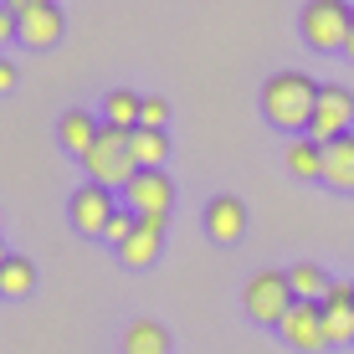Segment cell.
I'll return each instance as SVG.
<instances>
[{"label":"cell","mask_w":354,"mask_h":354,"mask_svg":"<svg viewBox=\"0 0 354 354\" xmlns=\"http://www.w3.org/2000/svg\"><path fill=\"white\" fill-rule=\"evenodd\" d=\"M288 288H292V298L298 303H324V292H328V277H324V267L319 262H292L288 267Z\"/></svg>","instance_id":"obj_16"},{"label":"cell","mask_w":354,"mask_h":354,"mask_svg":"<svg viewBox=\"0 0 354 354\" xmlns=\"http://www.w3.org/2000/svg\"><path fill=\"white\" fill-rule=\"evenodd\" d=\"M139 113H144V93H133V88L103 93V124H113V129H139Z\"/></svg>","instance_id":"obj_15"},{"label":"cell","mask_w":354,"mask_h":354,"mask_svg":"<svg viewBox=\"0 0 354 354\" xmlns=\"http://www.w3.org/2000/svg\"><path fill=\"white\" fill-rule=\"evenodd\" d=\"M6 257H10V252H6V247H0V262H6Z\"/></svg>","instance_id":"obj_27"},{"label":"cell","mask_w":354,"mask_h":354,"mask_svg":"<svg viewBox=\"0 0 354 354\" xmlns=\"http://www.w3.org/2000/svg\"><path fill=\"white\" fill-rule=\"evenodd\" d=\"M10 88H16V62L0 57V93H10Z\"/></svg>","instance_id":"obj_24"},{"label":"cell","mask_w":354,"mask_h":354,"mask_svg":"<svg viewBox=\"0 0 354 354\" xmlns=\"http://www.w3.org/2000/svg\"><path fill=\"white\" fill-rule=\"evenodd\" d=\"M283 165H288L298 180H324V144H313L308 133H298V139L283 149Z\"/></svg>","instance_id":"obj_14"},{"label":"cell","mask_w":354,"mask_h":354,"mask_svg":"<svg viewBox=\"0 0 354 354\" xmlns=\"http://www.w3.org/2000/svg\"><path fill=\"white\" fill-rule=\"evenodd\" d=\"M241 231H247V205H241L236 195H216V201L205 205V236H211L216 247H236Z\"/></svg>","instance_id":"obj_10"},{"label":"cell","mask_w":354,"mask_h":354,"mask_svg":"<svg viewBox=\"0 0 354 354\" xmlns=\"http://www.w3.org/2000/svg\"><path fill=\"white\" fill-rule=\"evenodd\" d=\"M124 354H169V334L154 319H133L124 328Z\"/></svg>","instance_id":"obj_17"},{"label":"cell","mask_w":354,"mask_h":354,"mask_svg":"<svg viewBox=\"0 0 354 354\" xmlns=\"http://www.w3.org/2000/svg\"><path fill=\"white\" fill-rule=\"evenodd\" d=\"M113 211H118V201H113V190H103V185H77L72 190V201H67V216H72V226L82 231V236H97L103 241V231L108 221H113Z\"/></svg>","instance_id":"obj_6"},{"label":"cell","mask_w":354,"mask_h":354,"mask_svg":"<svg viewBox=\"0 0 354 354\" xmlns=\"http://www.w3.org/2000/svg\"><path fill=\"white\" fill-rule=\"evenodd\" d=\"M165 160H169V133L133 129V165L139 169H165Z\"/></svg>","instance_id":"obj_18"},{"label":"cell","mask_w":354,"mask_h":354,"mask_svg":"<svg viewBox=\"0 0 354 354\" xmlns=\"http://www.w3.org/2000/svg\"><path fill=\"white\" fill-rule=\"evenodd\" d=\"M97 129H103V118H93L88 108H67L62 124H57V139H62L67 154H77V160H82V154L97 144Z\"/></svg>","instance_id":"obj_12"},{"label":"cell","mask_w":354,"mask_h":354,"mask_svg":"<svg viewBox=\"0 0 354 354\" xmlns=\"http://www.w3.org/2000/svg\"><path fill=\"white\" fill-rule=\"evenodd\" d=\"M354 133V93L339 88V82H324L319 88V108H313V124H308V139L313 144H334Z\"/></svg>","instance_id":"obj_5"},{"label":"cell","mask_w":354,"mask_h":354,"mask_svg":"<svg viewBox=\"0 0 354 354\" xmlns=\"http://www.w3.org/2000/svg\"><path fill=\"white\" fill-rule=\"evenodd\" d=\"M165 118H169V103L160 93H144V113H139V129H160L165 133Z\"/></svg>","instance_id":"obj_22"},{"label":"cell","mask_w":354,"mask_h":354,"mask_svg":"<svg viewBox=\"0 0 354 354\" xmlns=\"http://www.w3.org/2000/svg\"><path fill=\"white\" fill-rule=\"evenodd\" d=\"M82 169L93 175V185L124 195V185H129L133 175H139V165H133V129H113V124H103V129H97V144H93L88 154H82Z\"/></svg>","instance_id":"obj_2"},{"label":"cell","mask_w":354,"mask_h":354,"mask_svg":"<svg viewBox=\"0 0 354 354\" xmlns=\"http://www.w3.org/2000/svg\"><path fill=\"white\" fill-rule=\"evenodd\" d=\"M241 303H247V319L262 324V328H283V319L292 313V288H288V272H277V267H262V272L247 277V288H241Z\"/></svg>","instance_id":"obj_3"},{"label":"cell","mask_w":354,"mask_h":354,"mask_svg":"<svg viewBox=\"0 0 354 354\" xmlns=\"http://www.w3.org/2000/svg\"><path fill=\"white\" fill-rule=\"evenodd\" d=\"M0 10H6V0H0Z\"/></svg>","instance_id":"obj_28"},{"label":"cell","mask_w":354,"mask_h":354,"mask_svg":"<svg viewBox=\"0 0 354 354\" xmlns=\"http://www.w3.org/2000/svg\"><path fill=\"white\" fill-rule=\"evenodd\" d=\"M31 288H36L31 257H6V262H0V298H26Z\"/></svg>","instance_id":"obj_19"},{"label":"cell","mask_w":354,"mask_h":354,"mask_svg":"<svg viewBox=\"0 0 354 354\" xmlns=\"http://www.w3.org/2000/svg\"><path fill=\"white\" fill-rule=\"evenodd\" d=\"M319 88L324 82H313L308 72H272V77L262 82V118L272 129L283 133H298L313 124V108H319Z\"/></svg>","instance_id":"obj_1"},{"label":"cell","mask_w":354,"mask_h":354,"mask_svg":"<svg viewBox=\"0 0 354 354\" xmlns=\"http://www.w3.org/2000/svg\"><path fill=\"white\" fill-rule=\"evenodd\" d=\"M277 334H283L298 354H324V349H334V344H328V324H324V303H292V313L283 319Z\"/></svg>","instance_id":"obj_7"},{"label":"cell","mask_w":354,"mask_h":354,"mask_svg":"<svg viewBox=\"0 0 354 354\" xmlns=\"http://www.w3.org/2000/svg\"><path fill=\"white\" fill-rule=\"evenodd\" d=\"M16 36H21V16H16V10H0V46L16 41Z\"/></svg>","instance_id":"obj_23"},{"label":"cell","mask_w":354,"mask_h":354,"mask_svg":"<svg viewBox=\"0 0 354 354\" xmlns=\"http://www.w3.org/2000/svg\"><path fill=\"white\" fill-rule=\"evenodd\" d=\"M169 216H139V226H133V236L118 247V262L124 267H149L160 257V236H165Z\"/></svg>","instance_id":"obj_11"},{"label":"cell","mask_w":354,"mask_h":354,"mask_svg":"<svg viewBox=\"0 0 354 354\" xmlns=\"http://www.w3.org/2000/svg\"><path fill=\"white\" fill-rule=\"evenodd\" d=\"M36 6H46V0H6V10H16V16L21 10H36Z\"/></svg>","instance_id":"obj_25"},{"label":"cell","mask_w":354,"mask_h":354,"mask_svg":"<svg viewBox=\"0 0 354 354\" xmlns=\"http://www.w3.org/2000/svg\"><path fill=\"white\" fill-rule=\"evenodd\" d=\"M344 52H349V57H354V26H349V46H344Z\"/></svg>","instance_id":"obj_26"},{"label":"cell","mask_w":354,"mask_h":354,"mask_svg":"<svg viewBox=\"0 0 354 354\" xmlns=\"http://www.w3.org/2000/svg\"><path fill=\"white\" fill-rule=\"evenodd\" d=\"M324 324H328V344H354V303H339V308L324 303Z\"/></svg>","instance_id":"obj_20"},{"label":"cell","mask_w":354,"mask_h":354,"mask_svg":"<svg viewBox=\"0 0 354 354\" xmlns=\"http://www.w3.org/2000/svg\"><path fill=\"white\" fill-rule=\"evenodd\" d=\"M349 26H354V6L349 0H308L298 16V31L313 52H344L349 46Z\"/></svg>","instance_id":"obj_4"},{"label":"cell","mask_w":354,"mask_h":354,"mask_svg":"<svg viewBox=\"0 0 354 354\" xmlns=\"http://www.w3.org/2000/svg\"><path fill=\"white\" fill-rule=\"evenodd\" d=\"M124 205L133 216H169V205H175V185H169L165 169H139V175L124 185Z\"/></svg>","instance_id":"obj_8"},{"label":"cell","mask_w":354,"mask_h":354,"mask_svg":"<svg viewBox=\"0 0 354 354\" xmlns=\"http://www.w3.org/2000/svg\"><path fill=\"white\" fill-rule=\"evenodd\" d=\"M67 31V16L57 0H46V6L36 10H21V46H31V52H46V46H57Z\"/></svg>","instance_id":"obj_9"},{"label":"cell","mask_w":354,"mask_h":354,"mask_svg":"<svg viewBox=\"0 0 354 354\" xmlns=\"http://www.w3.org/2000/svg\"><path fill=\"white\" fill-rule=\"evenodd\" d=\"M324 185L354 195V133H344V139H334V144H324Z\"/></svg>","instance_id":"obj_13"},{"label":"cell","mask_w":354,"mask_h":354,"mask_svg":"<svg viewBox=\"0 0 354 354\" xmlns=\"http://www.w3.org/2000/svg\"><path fill=\"white\" fill-rule=\"evenodd\" d=\"M133 226H139V216H133L129 205H118V211H113V221H108V231H103V241H113V247H124V241L133 236Z\"/></svg>","instance_id":"obj_21"}]
</instances>
